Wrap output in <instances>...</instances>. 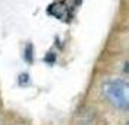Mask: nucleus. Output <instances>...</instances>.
<instances>
[{
  "mask_svg": "<svg viewBox=\"0 0 129 125\" xmlns=\"http://www.w3.org/2000/svg\"><path fill=\"white\" fill-rule=\"evenodd\" d=\"M106 101L117 109L129 111V83L125 80H107L102 86Z\"/></svg>",
  "mask_w": 129,
  "mask_h": 125,
  "instance_id": "nucleus-1",
  "label": "nucleus"
},
{
  "mask_svg": "<svg viewBox=\"0 0 129 125\" xmlns=\"http://www.w3.org/2000/svg\"><path fill=\"white\" fill-rule=\"evenodd\" d=\"M23 58L26 60V63H32L34 61V45L32 44H28L23 49Z\"/></svg>",
  "mask_w": 129,
  "mask_h": 125,
  "instance_id": "nucleus-2",
  "label": "nucleus"
},
{
  "mask_svg": "<svg viewBox=\"0 0 129 125\" xmlns=\"http://www.w3.org/2000/svg\"><path fill=\"white\" fill-rule=\"evenodd\" d=\"M55 60H57V55L54 53H48L45 57H44V61L47 63V64H54L55 63Z\"/></svg>",
  "mask_w": 129,
  "mask_h": 125,
  "instance_id": "nucleus-3",
  "label": "nucleus"
},
{
  "mask_svg": "<svg viewBox=\"0 0 129 125\" xmlns=\"http://www.w3.org/2000/svg\"><path fill=\"white\" fill-rule=\"evenodd\" d=\"M28 82H29V74H28V73H22V74H19V84H20V86L28 84Z\"/></svg>",
  "mask_w": 129,
  "mask_h": 125,
  "instance_id": "nucleus-4",
  "label": "nucleus"
},
{
  "mask_svg": "<svg viewBox=\"0 0 129 125\" xmlns=\"http://www.w3.org/2000/svg\"><path fill=\"white\" fill-rule=\"evenodd\" d=\"M123 71L126 73V74H129V61L128 63H125V66H123Z\"/></svg>",
  "mask_w": 129,
  "mask_h": 125,
  "instance_id": "nucleus-5",
  "label": "nucleus"
},
{
  "mask_svg": "<svg viewBox=\"0 0 129 125\" xmlns=\"http://www.w3.org/2000/svg\"><path fill=\"white\" fill-rule=\"evenodd\" d=\"M126 125H129V121H128V124H126Z\"/></svg>",
  "mask_w": 129,
  "mask_h": 125,
  "instance_id": "nucleus-6",
  "label": "nucleus"
}]
</instances>
